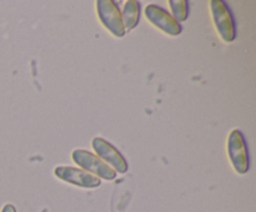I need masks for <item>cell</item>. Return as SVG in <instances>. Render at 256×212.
Listing matches in <instances>:
<instances>
[{
    "label": "cell",
    "instance_id": "6da1fadb",
    "mask_svg": "<svg viewBox=\"0 0 256 212\" xmlns=\"http://www.w3.org/2000/svg\"><path fill=\"white\" fill-rule=\"evenodd\" d=\"M228 155L232 169L240 175L249 171L250 157L248 151L246 140L240 130H232L228 137Z\"/></svg>",
    "mask_w": 256,
    "mask_h": 212
},
{
    "label": "cell",
    "instance_id": "7a4b0ae2",
    "mask_svg": "<svg viewBox=\"0 0 256 212\" xmlns=\"http://www.w3.org/2000/svg\"><path fill=\"white\" fill-rule=\"evenodd\" d=\"M210 11H212V21H214L220 37L225 42L234 41L236 37V26H235L232 10L229 9L226 2L222 0H212Z\"/></svg>",
    "mask_w": 256,
    "mask_h": 212
},
{
    "label": "cell",
    "instance_id": "3957f363",
    "mask_svg": "<svg viewBox=\"0 0 256 212\" xmlns=\"http://www.w3.org/2000/svg\"><path fill=\"white\" fill-rule=\"evenodd\" d=\"M72 159L82 170L86 171L88 174L94 175L98 179H104L106 181H112L116 179V172L108 166L102 159L86 150H74L72 152Z\"/></svg>",
    "mask_w": 256,
    "mask_h": 212
},
{
    "label": "cell",
    "instance_id": "277c9868",
    "mask_svg": "<svg viewBox=\"0 0 256 212\" xmlns=\"http://www.w3.org/2000/svg\"><path fill=\"white\" fill-rule=\"evenodd\" d=\"M96 11L100 22L115 37H122L125 35L122 12L112 0H98Z\"/></svg>",
    "mask_w": 256,
    "mask_h": 212
},
{
    "label": "cell",
    "instance_id": "5b68a950",
    "mask_svg": "<svg viewBox=\"0 0 256 212\" xmlns=\"http://www.w3.org/2000/svg\"><path fill=\"white\" fill-rule=\"evenodd\" d=\"M92 146L94 151L96 152V156L102 159L108 166L112 167L115 172L125 174L128 171V169H129L128 161L122 156V152L109 141L102 139V137H95L92 141Z\"/></svg>",
    "mask_w": 256,
    "mask_h": 212
},
{
    "label": "cell",
    "instance_id": "8992f818",
    "mask_svg": "<svg viewBox=\"0 0 256 212\" xmlns=\"http://www.w3.org/2000/svg\"><path fill=\"white\" fill-rule=\"evenodd\" d=\"M54 175L56 176V179L72 185V186L80 187V189H96L102 185L100 179L95 177L94 175H90L84 170L72 166L55 167Z\"/></svg>",
    "mask_w": 256,
    "mask_h": 212
},
{
    "label": "cell",
    "instance_id": "52a82bcc",
    "mask_svg": "<svg viewBox=\"0 0 256 212\" xmlns=\"http://www.w3.org/2000/svg\"><path fill=\"white\" fill-rule=\"evenodd\" d=\"M145 16L150 24L154 25L169 36H178L182 32V25L162 6L150 4L145 7Z\"/></svg>",
    "mask_w": 256,
    "mask_h": 212
},
{
    "label": "cell",
    "instance_id": "ba28073f",
    "mask_svg": "<svg viewBox=\"0 0 256 212\" xmlns=\"http://www.w3.org/2000/svg\"><path fill=\"white\" fill-rule=\"evenodd\" d=\"M122 24L125 31H130L134 29L140 20V4L136 0H128L124 5L122 12Z\"/></svg>",
    "mask_w": 256,
    "mask_h": 212
},
{
    "label": "cell",
    "instance_id": "9c48e42d",
    "mask_svg": "<svg viewBox=\"0 0 256 212\" xmlns=\"http://www.w3.org/2000/svg\"><path fill=\"white\" fill-rule=\"evenodd\" d=\"M170 9H172V16L178 22H182L188 19V1L185 0H170Z\"/></svg>",
    "mask_w": 256,
    "mask_h": 212
},
{
    "label": "cell",
    "instance_id": "30bf717a",
    "mask_svg": "<svg viewBox=\"0 0 256 212\" xmlns=\"http://www.w3.org/2000/svg\"><path fill=\"white\" fill-rule=\"evenodd\" d=\"M2 212H16V209H15L14 205L6 204V205H4V206H2Z\"/></svg>",
    "mask_w": 256,
    "mask_h": 212
}]
</instances>
